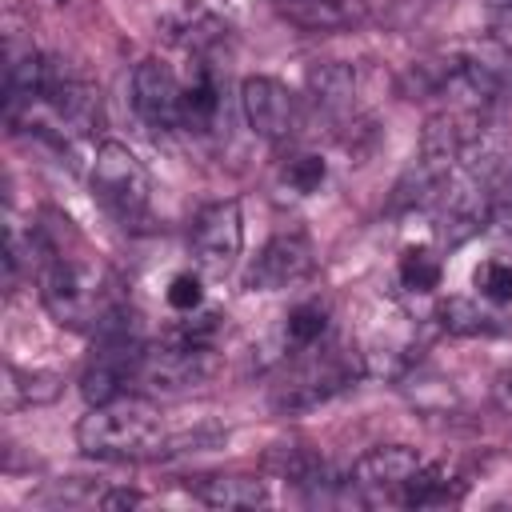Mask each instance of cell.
Wrapping results in <instances>:
<instances>
[{"label": "cell", "mask_w": 512, "mask_h": 512, "mask_svg": "<svg viewBox=\"0 0 512 512\" xmlns=\"http://www.w3.org/2000/svg\"><path fill=\"white\" fill-rule=\"evenodd\" d=\"M200 300H204L200 276H192V272L172 276V284H168V304H172L176 312H192V308H200Z\"/></svg>", "instance_id": "obj_26"}, {"label": "cell", "mask_w": 512, "mask_h": 512, "mask_svg": "<svg viewBox=\"0 0 512 512\" xmlns=\"http://www.w3.org/2000/svg\"><path fill=\"white\" fill-rule=\"evenodd\" d=\"M140 500H144L140 492H132V488H116V492H104L96 504H100V508H136Z\"/></svg>", "instance_id": "obj_27"}, {"label": "cell", "mask_w": 512, "mask_h": 512, "mask_svg": "<svg viewBox=\"0 0 512 512\" xmlns=\"http://www.w3.org/2000/svg\"><path fill=\"white\" fill-rule=\"evenodd\" d=\"M60 128L88 136L92 128H100V92L96 84H88L84 76L68 72L60 60H44V100H40Z\"/></svg>", "instance_id": "obj_10"}, {"label": "cell", "mask_w": 512, "mask_h": 512, "mask_svg": "<svg viewBox=\"0 0 512 512\" xmlns=\"http://www.w3.org/2000/svg\"><path fill=\"white\" fill-rule=\"evenodd\" d=\"M308 96L328 116L352 112V96H356V72H352V64H340V60L316 64L308 72Z\"/></svg>", "instance_id": "obj_14"}, {"label": "cell", "mask_w": 512, "mask_h": 512, "mask_svg": "<svg viewBox=\"0 0 512 512\" xmlns=\"http://www.w3.org/2000/svg\"><path fill=\"white\" fill-rule=\"evenodd\" d=\"M328 328H332V312L324 300H304L288 312V324H284V344L296 352H308L316 344L328 340Z\"/></svg>", "instance_id": "obj_18"}, {"label": "cell", "mask_w": 512, "mask_h": 512, "mask_svg": "<svg viewBox=\"0 0 512 512\" xmlns=\"http://www.w3.org/2000/svg\"><path fill=\"white\" fill-rule=\"evenodd\" d=\"M448 500H460V488L452 484V476L444 468L420 464L412 472V480L404 484V492H400L396 504H404V508H428V504H448Z\"/></svg>", "instance_id": "obj_19"}, {"label": "cell", "mask_w": 512, "mask_h": 512, "mask_svg": "<svg viewBox=\"0 0 512 512\" xmlns=\"http://www.w3.org/2000/svg\"><path fill=\"white\" fill-rule=\"evenodd\" d=\"M312 268H316V256H312L308 236L304 232H280L248 264L244 288L248 292H280V288H292L304 276H312Z\"/></svg>", "instance_id": "obj_9"}, {"label": "cell", "mask_w": 512, "mask_h": 512, "mask_svg": "<svg viewBox=\"0 0 512 512\" xmlns=\"http://www.w3.org/2000/svg\"><path fill=\"white\" fill-rule=\"evenodd\" d=\"M20 384H12L20 392V400H32V404H44V400H56L60 396V376L56 372H12Z\"/></svg>", "instance_id": "obj_24"}, {"label": "cell", "mask_w": 512, "mask_h": 512, "mask_svg": "<svg viewBox=\"0 0 512 512\" xmlns=\"http://www.w3.org/2000/svg\"><path fill=\"white\" fill-rule=\"evenodd\" d=\"M76 444L96 460H148L168 452V436L160 412L148 396L124 392L108 404H92L76 424Z\"/></svg>", "instance_id": "obj_2"}, {"label": "cell", "mask_w": 512, "mask_h": 512, "mask_svg": "<svg viewBox=\"0 0 512 512\" xmlns=\"http://www.w3.org/2000/svg\"><path fill=\"white\" fill-rule=\"evenodd\" d=\"M484 20L488 36L512 52V0H484Z\"/></svg>", "instance_id": "obj_25"}, {"label": "cell", "mask_w": 512, "mask_h": 512, "mask_svg": "<svg viewBox=\"0 0 512 512\" xmlns=\"http://www.w3.org/2000/svg\"><path fill=\"white\" fill-rule=\"evenodd\" d=\"M180 80L164 60H140L132 72V104L144 124L152 128H176L180 124Z\"/></svg>", "instance_id": "obj_12"}, {"label": "cell", "mask_w": 512, "mask_h": 512, "mask_svg": "<svg viewBox=\"0 0 512 512\" xmlns=\"http://www.w3.org/2000/svg\"><path fill=\"white\" fill-rule=\"evenodd\" d=\"M184 488L208 508H260V504H268L264 480L244 476V472H200V476H188Z\"/></svg>", "instance_id": "obj_13"}, {"label": "cell", "mask_w": 512, "mask_h": 512, "mask_svg": "<svg viewBox=\"0 0 512 512\" xmlns=\"http://www.w3.org/2000/svg\"><path fill=\"white\" fill-rule=\"evenodd\" d=\"M324 160L320 156H312V152H304V156H296L288 168H284V180H288V188L292 192H300V196H308V192H316L320 184H324Z\"/></svg>", "instance_id": "obj_23"}, {"label": "cell", "mask_w": 512, "mask_h": 512, "mask_svg": "<svg viewBox=\"0 0 512 512\" xmlns=\"http://www.w3.org/2000/svg\"><path fill=\"white\" fill-rule=\"evenodd\" d=\"M92 196L96 204L116 220V224H136L144 220L148 204H152V176L144 168V160L120 144V140H104L92 156V172H88Z\"/></svg>", "instance_id": "obj_4"}, {"label": "cell", "mask_w": 512, "mask_h": 512, "mask_svg": "<svg viewBox=\"0 0 512 512\" xmlns=\"http://www.w3.org/2000/svg\"><path fill=\"white\" fill-rule=\"evenodd\" d=\"M216 376V352L212 344L172 336L160 344H148L136 368V388L148 396H184L192 388H204Z\"/></svg>", "instance_id": "obj_5"}, {"label": "cell", "mask_w": 512, "mask_h": 512, "mask_svg": "<svg viewBox=\"0 0 512 512\" xmlns=\"http://www.w3.org/2000/svg\"><path fill=\"white\" fill-rule=\"evenodd\" d=\"M292 24L312 28V32H332V28H348L352 24V8L344 0H292L280 8Z\"/></svg>", "instance_id": "obj_20"}, {"label": "cell", "mask_w": 512, "mask_h": 512, "mask_svg": "<svg viewBox=\"0 0 512 512\" xmlns=\"http://www.w3.org/2000/svg\"><path fill=\"white\" fill-rule=\"evenodd\" d=\"M272 4H276V8H284V4H292V0H272Z\"/></svg>", "instance_id": "obj_29"}, {"label": "cell", "mask_w": 512, "mask_h": 512, "mask_svg": "<svg viewBox=\"0 0 512 512\" xmlns=\"http://www.w3.org/2000/svg\"><path fill=\"white\" fill-rule=\"evenodd\" d=\"M32 248H36L32 264H36V280H40V300H44L48 316L72 332H100L104 320L120 308L108 272L100 264L64 256L40 232H32Z\"/></svg>", "instance_id": "obj_1"}, {"label": "cell", "mask_w": 512, "mask_h": 512, "mask_svg": "<svg viewBox=\"0 0 512 512\" xmlns=\"http://www.w3.org/2000/svg\"><path fill=\"white\" fill-rule=\"evenodd\" d=\"M492 400H496L500 412H512V368L496 376V384H492Z\"/></svg>", "instance_id": "obj_28"}, {"label": "cell", "mask_w": 512, "mask_h": 512, "mask_svg": "<svg viewBox=\"0 0 512 512\" xmlns=\"http://www.w3.org/2000/svg\"><path fill=\"white\" fill-rule=\"evenodd\" d=\"M436 320L452 336H500V332H508V320L504 316H496L492 308H484L480 300H468V296L440 300Z\"/></svg>", "instance_id": "obj_15"}, {"label": "cell", "mask_w": 512, "mask_h": 512, "mask_svg": "<svg viewBox=\"0 0 512 512\" xmlns=\"http://www.w3.org/2000/svg\"><path fill=\"white\" fill-rule=\"evenodd\" d=\"M452 56H456L464 68H472L480 80H488L500 96H512V52H508L504 44H496L492 36H484V40L460 44Z\"/></svg>", "instance_id": "obj_16"}, {"label": "cell", "mask_w": 512, "mask_h": 512, "mask_svg": "<svg viewBox=\"0 0 512 512\" xmlns=\"http://www.w3.org/2000/svg\"><path fill=\"white\" fill-rule=\"evenodd\" d=\"M476 288H480L484 300L508 304V300H512V264H504V260L480 264V268H476Z\"/></svg>", "instance_id": "obj_22"}, {"label": "cell", "mask_w": 512, "mask_h": 512, "mask_svg": "<svg viewBox=\"0 0 512 512\" xmlns=\"http://www.w3.org/2000/svg\"><path fill=\"white\" fill-rule=\"evenodd\" d=\"M424 460L404 448V444H384V448H372L356 460L348 484L368 500V504H380V500H400L404 484L412 480V472L420 468Z\"/></svg>", "instance_id": "obj_11"}, {"label": "cell", "mask_w": 512, "mask_h": 512, "mask_svg": "<svg viewBox=\"0 0 512 512\" xmlns=\"http://www.w3.org/2000/svg\"><path fill=\"white\" fill-rule=\"evenodd\" d=\"M240 108H244L248 128L260 140H268V144H288L304 128V104H300V96L288 84L272 80V76H248L240 84Z\"/></svg>", "instance_id": "obj_8"}, {"label": "cell", "mask_w": 512, "mask_h": 512, "mask_svg": "<svg viewBox=\"0 0 512 512\" xmlns=\"http://www.w3.org/2000/svg\"><path fill=\"white\" fill-rule=\"evenodd\" d=\"M216 116H220V80L208 64H200L196 76L184 84L180 124H188L192 132H208V128H216Z\"/></svg>", "instance_id": "obj_17"}, {"label": "cell", "mask_w": 512, "mask_h": 512, "mask_svg": "<svg viewBox=\"0 0 512 512\" xmlns=\"http://www.w3.org/2000/svg\"><path fill=\"white\" fill-rule=\"evenodd\" d=\"M488 212H492V192L484 180H476L472 172H464L460 164L444 176L436 200L428 204L436 240L444 248H460L472 236H480L488 228Z\"/></svg>", "instance_id": "obj_6"}, {"label": "cell", "mask_w": 512, "mask_h": 512, "mask_svg": "<svg viewBox=\"0 0 512 512\" xmlns=\"http://www.w3.org/2000/svg\"><path fill=\"white\" fill-rule=\"evenodd\" d=\"M440 256L432 248H404L400 256V284L408 292H432L440 288Z\"/></svg>", "instance_id": "obj_21"}, {"label": "cell", "mask_w": 512, "mask_h": 512, "mask_svg": "<svg viewBox=\"0 0 512 512\" xmlns=\"http://www.w3.org/2000/svg\"><path fill=\"white\" fill-rule=\"evenodd\" d=\"M364 376V356L348 352L344 344H316L308 352H296V360L284 368V376L272 384V404L280 412H308L336 392L352 388Z\"/></svg>", "instance_id": "obj_3"}, {"label": "cell", "mask_w": 512, "mask_h": 512, "mask_svg": "<svg viewBox=\"0 0 512 512\" xmlns=\"http://www.w3.org/2000/svg\"><path fill=\"white\" fill-rule=\"evenodd\" d=\"M244 248V216L236 200H212L200 208L196 224H192V260L200 268V276L208 280H224Z\"/></svg>", "instance_id": "obj_7"}]
</instances>
